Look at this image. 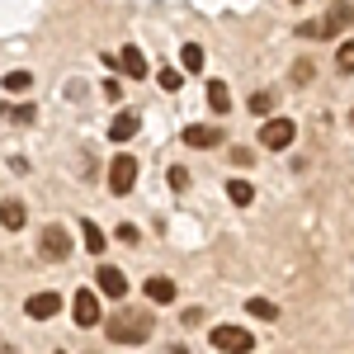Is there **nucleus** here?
Segmentation results:
<instances>
[{"label": "nucleus", "mask_w": 354, "mask_h": 354, "mask_svg": "<svg viewBox=\"0 0 354 354\" xmlns=\"http://www.w3.org/2000/svg\"><path fill=\"white\" fill-rule=\"evenodd\" d=\"M81 232H85V250H90V255H100V250H104V232H100L95 222H81Z\"/></svg>", "instance_id": "412c9836"}, {"label": "nucleus", "mask_w": 354, "mask_h": 354, "mask_svg": "<svg viewBox=\"0 0 354 354\" xmlns=\"http://www.w3.org/2000/svg\"><path fill=\"white\" fill-rule=\"evenodd\" d=\"M142 293H147V302H156V307H165V302H175V279H161V274H151Z\"/></svg>", "instance_id": "f8f14e48"}, {"label": "nucleus", "mask_w": 354, "mask_h": 354, "mask_svg": "<svg viewBox=\"0 0 354 354\" xmlns=\"http://www.w3.org/2000/svg\"><path fill=\"white\" fill-rule=\"evenodd\" d=\"M156 81H161V90H170V95H175V90H180V71H161V76H156Z\"/></svg>", "instance_id": "393cba45"}, {"label": "nucleus", "mask_w": 354, "mask_h": 354, "mask_svg": "<svg viewBox=\"0 0 354 354\" xmlns=\"http://www.w3.org/2000/svg\"><path fill=\"white\" fill-rule=\"evenodd\" d=\"M293 137H298V123H293V118H270V123H260V142H265L270 151L293 147Z\"/></svg>", "instance_id": "0eeeda50"}, {"label": "nucleus", "mask_w": 354, "mask_h": 354, "mask_svg": "<svg viewBox=\"0 0 354 354\" xmlns=\"http://www.w3.org/2000/svg\"><path fill=\"white\" fill-rule=\"evenodd\" d=\"M232 161H236V165H250L255 156H250V147H232Z\"/></svg>", "instance_id": "c85d7f7f"}, {"label": "nucleus", "mask_w": 354, "mask_h": 354, "mask_svg": "<svg viewBox=\"0 0 354 354\" xmlns=\"http://www.w3.org/2000/svg\"><path fill=\"white\" fill-rule=\"evenodd\" d=\"M293 81H298V85L317 81V66H312V62H307V57H302V62H293Z\"/></svg>", "instance_id": "5701e85b"}, {"label": "nucleus", "mask_w": 354, "mask_h": 354, "mask_svg": "<svg viewBox=\"0 0 354 354\" xmlns=\"http://www.w3.org/2000/svg\"><path fill=\"white\" fill-rule=\"evenodd\" d=\"M133 185H137V156L118 151V156L109 161V189L123 198V194H133Z\"/></svg>", "instance_id": "423d86ee"}, {"label": "nucleus", "mask_w": 354, "mask_h": 354, "mask_svg": "<svg viewBox=\"0 0 354 354\" xmlns=\"http://www.w3.org/2000/svg\"><path fill=\"white\" fill-rule=\"evenodd\" d=\"M38 255H43V260H53V265H62V260H66V255H71V232H66V227H43V236H38Z\"/></svg>", "instance_id": "39448f33"}, {"label": "nucleus", "mask_w": 354, "mask_h": 354, "mask_svg": "<svg viewBox=\"0 0 354 354\" xmlns=\"http://www.w3.org/2000/svg\"><path fill=\"white\" fill-rule=\"evenodd\" d=\"M350 128H354V109H350Z\"/></svg>", "instance_id": "c756f323"}, {"label": "nucleus", "mask_w": 354, "mask_h": 354, "mask_svg": "<svg viewBox=\"0 0 354 354\" xmlns=\"http://www.w3.org/2000/svg\"><path fill=\"white\" fill-rule=\"evenodd\" d=\"M227 198H232L236 208H250V203H255V189H250L245 180H227Z\"/></svg>", "instance_id": "dca6fc26"}, {"label": "nucleus", "mask_w": 354, "mask_h": 354, "mask_svg": "<svg viewBox=\"0 0 354 354\" xmlns=\"http://www.w3.org/2000/svg\"><path fill=\"white\" fill-rule=\"evenodd\" d=\"M165 180H170V189H189V170H185V165H170Z\"/></svg>", "instance_id": "b1692460"}, {"label": "nucleus", "mask_w": 354, "mask_h": 354, "mask_svg": "<svg viewBox=\"0 0 354 354\" xmlns=\"http://www.w3.org/2000/svg\"><path fill=\"white\" fill-rule=\"evenodd\" d=\"M137 128H142V118H137L133 109H123V113L109 123V137H113V142H128V137H137Z\"/></svg>", "instance_id": "4468645a"}, {"label": "nucleus", "mask_w": 354, "mask_h": 354, "mask_svg": "<svg viewBox=\"0 0 354 354\" xmlns=\"http://www.w3.org/2000/svg\"><path fill=\"white\" fill-rule=\"evenodd\" d=\"M118 66H123V76H128V81H142V76H147V57H142V48L128 43V48L118 53Z\"/></svg>", "instance_id": "9b49d317"}, {"label": "nucleus", "mask_w": 354, "mask_h": 354, "mask_svg": "<svg viewBox=\"0 0 354 354\" xmlns=\"http://www.w3.org/2000/svg\"><path fill=\"white\" fill-rule=\"evenodd\" d=\"M293 5H302V0H293Z\"/></svg>", "instance_id": "2f4dec72"}, {"label": "nucleus", "mask_w": 354, "mask_h": 354, "mask_svg": "<svg viewBox=\"0 0 354 354\" xmlns=\"http://www.w3.org/2000/svg\"><path fill=\"white\" fill-rule=\"evenodd\" d=\"M71 322H76L81 330H90V326L104 322V312H100V293H95V288H76V298H71Z\"/></svg>", "instance_id": "20e7f679"}, {"label": "nucleus", "mask_w": 354, "mask_h": 354, "mask_svg": "<svg viewBox=\"0 0 354 354\" xmlns=\"http://www.w3.org/2000/svg\"><path fill=\"white\" fill-rule=\"evenodd\" d=\"M0 118H10V113H5V109H0Z\"/></svg>", "instance_id": "7c9ffc66"}, {"label": "nucleus", "mask_w": 354, "mask_h": 354, "mask_svg": "<svg viewBox=\"0 0 354 354\" xmlns=\"http://www.w3.org/2000/svg\"><path fill=\"white\" fill-rule=\"evenodd\" d=\"M185 147H194V151H213V147H222V128L218 123H189V128H185Z\"/></svg>", "instance_id": "6e6552de"}, {"label": "nucleus", "mask_w": 354, "mask_h": 354, "mask_svg": "<svg viewBox=\"0 0 354 354\" xmlns=\"http://www.w3.org/2000/svg\"><path fill=\"white\" fill-rule=\"evenodd\" d=\"M354 24V0H335L326 10V19H317V24H302L298 33L302 38H340L345 28Z\"/></svg>", "instance_id": "f03ea898"}, {"label": "nucleus", "mask_w": 354, "mask_h": 354, "mask_svg": "<svg viewBox=\"0 0 354 354\" xmlns=\"http://www.w3.org/2000/svg\"><path fill=\"white\" fill-rule=\"evenodd\" d=\"M57 307H62L57 293H33V298L24 302V317L28 322H48V317H57Z\"/></svg>", "instance_id": "9d476101"}, {"label": "nucleus", "mask_w": 354, "mask_h": 354, "mask_svg": "<svg viewBox=\"0 0 354 354\" xmlns=\"http://www.w3.org/2000/svg\"><path fill=\"white\" fill-rule=\"evenodd\" d=\"M180 62H185V71H203V48L198 43H185L180 48Z\"/></svg>", "instance_id": "6ab92c4d"}, {"label": "nucleus", "mask_w": 354, "mask_h": 354, "mask_svg": "<svg viewBox=\"0 0 354 354\" xmlns=\"http://www.w3.org/2000/svg\"><path fill=\"white\" fill-rule=\"evenodd\" d=\"M203 317H208V312H203V307H185V312H180V322H185V326H198V322H203Z\"/></svg>", "instance_id": "a878e982"}, {"label": "nucleus", "mask_w": 354, "mask_h": 354, "mask_svg": "<svg viewBox=\"0 0 354 354\" xmlns=\"http://www.w3.org/2000/svg\"><path fill=\"white\" fill-rule=\"evenodd\" d=\"M95 279H100V293H104V298H113V302L128 298V274H123V270H113V265H100V274H95Z\"/></svg>", "instance_id": "1a4fd4ad"}, {"label": "nucleus", "mask_w": 354, "mask_h": 354, "mask_svg": "<svg viewBox=\"0 0 354 354\" xmlns=\"http://www.w3.org/2000/svg\"><path fill=\"white\" fill-rule=\"evenodd\" d=\"M151 312L147 307H118L109 322H104V330H109L113 345H147L151 340Z\"/></svg>", "instance_id": "f257e3e1"}, {"label": "nucleus", "mask_w": 354, "mask_h": 354, "mask_svg": "<svg viewBox=\"0 0 354 354\" xmlns=\"http://www.w3.org/2000/svg\"><path fill=\"white\" fill-rule=\"evenodd\" d=\"M137 236H142V232H137L133 222H123V227H118V241H128V245H137Z\"/></svg>", "instance_id": "bb28decb"}, {"label": "nucleus", "mask_w": 354, "mask_h": 354, "mask_svg": "<svg viewBox=\"0 0 354 354\" xmlns=\"http://www.w3.org/2000/svg\"><path fill=\"white\" fill-rule=\"evenodd\" d=\"M208 109L213 113L232 109V90H227V81H208Z\"/></svg>", "instance_id": "2eb2a0df"}, {"label": "nucleus", "mask_w": 354, "mask_h": 354, "mask_svg": "<svg viewBox=\"0 0 354 354\" xmlns=\"http://www.w3.org/2000/svg\"><path fill=\"white\" fill-rule=\"evenodd\" d=\"M0 85H5L10 95H24L28 85H33V76H28V71H5V81H0Z\"/></svg>", "instance_id": "aec40b11"}, {"label": "nucleus", "mask_w": 354, "mask_h": 354, "mask_svg": "<svg viewBox=\"0 0 354 354\" xmlns=\"http://www.w3.org/2000/svg\"><path fill=\"white\" fill-rule=\"evenodd\" d=\"M335 71H340V76H350V71H354V38H345V43L335 48Z\"/></svg>", "instance_id": "a211bd4d"}, {"label": "nucleus", "mask_w": 354, "mask_h": 354, "mask_svg": "<svg viewBox=\"0 0 354 354\" xmlns=\"http://www.w3.org/2000/svg\"><path fill=\"white\" fill-rule=\"evenodd\" d=\"M250 109L260 113V118H265V113H274V95H270V90H255V95H250Z\"/></svg>", "instance_id": "4be33fe9"}, {"label": "nucleus", "mask_w": 354, "mask_h": 354, "mask_svg": "<svg viewBox=\"0 0 354 354\" xmlns=\"http://www.w3.org/2000/svg\"><path fill=\"white\" fill-rule=\"evenodd\" d=\"M24 222H28V208L19 198H5V203H0V227H5V232H19Z\"/></svg>", "instance_id": "ddd939ff"}, {"label": "nucleus", "mask_w": 354, "mask_h": 354, "mask_svg": "<svg viewBox=\"0 0 354 354\" xmlns=\"http://www.w3.org/2000/svg\"><path fill=\"white\" fill-rule=\"evenodd\" d=\"M208 345L222 354H250L255 350V340H250V330L245 326H213L208 330Z\"/></svg>", "instance_id": "7ed1b4c3"}, {"label": "nucleus", "mask_w": 354, "mask_h": 354, "mask_svg": "<svg viewBox=\"0 0 354 354\" xmlns=\"http://www.w3.org/2000/svg\"><path fill=\"white\" fill-rule=\"evenodd\" d=\"M10 123H33V104H19V109L10 113Z\"/></svg>", "instance_id": "cd10ccee"}, {"label": "nucleus", "mask_w": 354, "mask_h": 354, "mask_svg": "<svg viewBox=\"0 0 354 354\" xmlns=\"http://www.w3.org/2000/svg\"><path fill=\"white\" fill-rule=\"evenodd\" d=\"M245 312H250L255 322H279V307H274L270 298H250V302H245Z\"/></svg>", "instance_id": "f3484780"}]
</instances>
